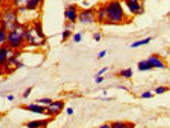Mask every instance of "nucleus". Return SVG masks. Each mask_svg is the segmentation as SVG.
Masks as SVG:
<instances>
[{
  "mask_svg": "<svg viewBox=\"0 0 170 128\" xmlns=\"http://www.w3.org/2000/svg\"><path fill=\"white\" fill-rule=\"evenodd\" d=\"M106 16L108 21L117 23L124 19V12L121 3L117 0H112L105 5Z\"/></svg>",
  "mask_w": 170,
  "mask_h": 128,
  "instance_id": "nucleus-1",
  "label": "nucleus"
},
{
  "mask_svg": "<svg viewBox=\"0 0 170 128\" xmlns=\"http://www.w3.org/2000/svg\"><path fill=\"white\" fill-rule=\"evenodd\" d=\"M7 99L10 101H12L14 99V96L12 95H10L7 96Z\"/></svg>",
  "mask_w": 170,
  "mask_h": 128,
  "instance_id": "nucleus-32",
  "label": "nucleus"
},
{
  "mask_svg": "<svg viewBox=\"0 0 170 128\" xmlns=\"http://www.w3.org/2000/svg\"><path fill=\"white\" fill-rule=\"evenodd\" d=\"M2 74H3V73H2V71L0 69V76H2Z\"/></svg>",
  "mask_w": 170,
  "mask_h": 128,
  "instance_id": "nucleus-34",
  "label": "nucleus"
},
{
  "mask_svg": "<svg viewBox=\"0 0 170 128\" xmlns=\"http://www.w3.org/2000/svg\"><path fill=\"white\" fill-rule=\"evenodd\" d=\"M101 36L99 33H96L94 34V39H95L96 41H99V40L101 39Z\"/></svg>",
  "mask_w": 170,
  "mask_h": 128,
  "instance_id": "nucleus-27",
  "label": "nucleus"
},
{
  "mask_svg": "<svg viewBox=\"0 0 170 128\" xmlns=\"http://www.w3.org/2000/svg\"><path fill=\"white\" fill-rule=\"evenodd\" d=\"M106 54V51H103L101 52L99 54V56L100 58H102L103 57H105V56Z\"/></svg>",
  "mask_w": 170,
  "mask_h": 128,
  "instance_id": "nucleus-29",
  "label": "nucleus"
},
{
  "mask_svg": "<svg viewBox=\"0 0 170 128\" xmlns=\"http://www.w3.org/2000/svg\"><path fill=\"white\" fill-rule=\"evenodd\" d=\"M148 61L153 67H156L159 69L165 68V66L161 61L156 56H151L149 57L148 59Z\"/></svg>",
  "mask_w": 170,
  "mask_h": 128,
  "instance_id": "nucleus-10",
  "label": "nucleus"
},
{
  "mask_svg": "<svg viewBox=\"0 0 170 128\" xmlns=\"http://www.w3.org/2000/svg\"><path fill=\"white\" fill-rule=\"evenodd\" d=\"M64 107V103L61 101H56L50 103L49 106L47 107V112L50 115L57 114L60 112Z\"/></svg>",
  "mask_w": 170,
  "mask_h": 128,
  "instance_id": "nucleus-7",
  "label": "nucleus"
},
{
  "mask_svg": "<svg viewBox=\"0 0 170 128\" xmlns=\"http://www.w3.org/2000/svg\"><path fill=\"white\" fill-rule=\"evenodd\" d=\"M70 34H71V32L70 31L66 30L64 32H63V34H62L63 39H66V38H67L68 36L70 35Z\"/></svg>",
  "mask_w": 170,
  "mask_h": 128,
  "instance_id": "nucleus-26",
  "label": "nucleus"
},
{
  "mask_svg": "<svg viewBox=\"0 0 170 128\" xmlns=\"http://www.w3.org/2000/svg\"><path fill=\"white\" fill-rule=\"evenodd\" d=\"M151 37L146 38L145 39H142L140 41H137V42L133 43L131 44V47L132 48H136V47L140 46L142 45L147 44L148 43H149V42L151 41Z\"/></svg>",
  "mask_w": 170,
  "mask_h": 128,
  "instance_id": "nucleus-16",
  "label": "nucleus"
},
{
  "mask_svg": "<svg viewBox=\"0 0 170 128\" xmlns=\"http://www.w3.org/2000/svg\"><path fill=\"white\" fill-rule=\"evenodd\" d=\"M8 45L5 46V45H1L0 46V68L8 62L9 49Z\"/></svg>",
  "mask_w": 170,
  "mask_h": 128,
  "instance_id": "nucleus-9",
  "label": "nucleus"
},
{
  "mask_svg": "<svg viewBox=\"0 0 170 128\" xmlns=\"http://www.w3.org/2000/svg\"><path fill=\"white\" fill-rule=\"evenodd\" d=\"M25 39V30L19 25L16 29L10 31L8 33L7 40L8 45L10 48L18 49L21 48Z\"/></svg>",
  "mask_w": 170,
  "mask_h": 128,
  "instance_id": "nucleus-2",
  "label": "nucleus"
},
{
  "mask_svg": "<svg viewBox=\"0 0 170 128\" xmlns=\"http://www.w3.org/2000/svg\"><path fill=\"white\" fill-rule=\"evenodd\" d=\"M106 16L105 7H101L97 12V18L99 22H102L105 19Z\"/></svg>",
  "mask_w": 170,
  "mask_h": 128,
  "instance_id": "nucleus-18",
  "label": "nucleus"
},
{
  "mask_svg": "<svg viewBox=\"0 0 170 128\" xmlns=\"http://www.w3.org/2000/svg\"><path fill=\"white\" fill-rule=\"evenodd\" d=\"M46 124L47 123L45 121H34L27 123V126L29 128H38L39 127L45 126Z\"/></svg>",
  "mask_w": 170,
  "mask_h": 128,
  "instance_id": "nucleus-13",
  "label": "nucleus"
},
{
  "mask_svg": "<svg viewBox=\"0 0 170 128\" xmlns=\"http://www.w3.org/2000/svg\"><path fill=\"white\" fill-rule=\"evenodd\" d=\"M73 110L71 108H68L67 109V114L69 115H72L73 114Z\"/></svg>",
  "mask_w": 170,
  "mask_h": 128,
  "instance_id": "nucleus-30",
  "label": "nucleus"
},
{
  "mask_svg": "<svg viewBox=\"0 0 170 128\" xmlns=\"http://www.w3.org/2000/svg\"><path fill=\"white\" fill-rule=\"evenodd\" d=\"M103 80H104V78L103 77H97V78H96V82L97 84H100L103 82Z\"/></svg>",
  "mask_w": 170,
  "mask_h": 128,
  "instance_id": "nucleus-28",
  "label": "nucleus"
},
{
  "mask_svg": "<svg viewBox=\"0 0 170 128\" xmlns=\"http://www.w3.org/2000/svg\"><path fill=\"white\" fill-rule=\"evenodd\" d=\"M106 70H107V68H103V69H101V71H99V73L97 74V75H101L104 74V73H105L106 71Z\"/></svg>",
  "mask_w": 170,
  "mask_h": 128,
  "instance_id": "nucleus-31",
  "label": "nucleus"
},
{
  "mask_svg": "<svg viewBox=\"0 0 170 128\" xmlns=\"http://www.w3.org/2000/svg\"><path fill=\"white\" fill-rule=\"evenodd\" d=\"M37 102L39 103H42V104H50L52 103L51 99L49 98H43L37 100Z\"/></svg>",
  "mask_w": 170,
  "mask_h": 128,
  "instance_id": "nucleus-22",
  "label": "nucleus"
},
{
  "mask_svg": "<svg viewBox=\"0 0 170 128\" xmlns=\"http://www.w3.org/2000/svg\"><path fill=\"white\" fill-rule=\"evenodd\" d=\"M124 2L130 12L133 14H139L143 12V7L139 0H124Z\"/></svg>",
  "mask_w": 170,
  "mask_h": 128,
  "instance_id": "nucleus-5",
  "label": "nucleus"
},
{
  "mask_svg": "<svg viewBox=\"0 0 170 128\" xmlns=\"http://www.w3.org/2000/svg\"><path fill=\"white\" fill-rule=\"evenodd\" d=\"M27 110H29L31 112L38 113V114H42L45 112V110L47 109V107L41 106L39 105L31 104L26 107Z\"/></svg>",
  "mask_w": 170,
  "mask_h": 128,
  "instance_id": "nucleus-11",
  "label": "nucleus"
},
{
  "mask_svg": "<svg viewBox=\"0 0 170 128\" xmlns=\"http://www.w3.org/2000/svg\"><path fill=\"white\" fill-rule=\"evenodd\" d=\"M138 68L139 70L141 71H145L152 69L153 67L151 65L148 61H142L139 63Z\"/></svg>",
  "mask_w": 170,
  "mask_h": 128,
  "instance_id": "nucleus-12",
  "label": "nucleus"
},
{
  "mask_svg": "<svg viewBox=\"0 0 170 128\" xmlns=\"http://www.w3.org/2000/svg\"><path fill=\"white\" fill-rule=\"evenodd\" d=\"M82 36L81 35L80 33H77V34L75 35L74 36V40L76 42L78 43L81 41Z\"/></svg>",
  "mask_w": 170,
  "mask_h": 128,
  "instance_id": "nucleus-24",
  "label": "nucleus"
},
{
  "mask_svg": "<svg viewBox=\"0 0 170 128\" xmlns=\"http://www.w3.org/2000/svg\"><path fill=\"white\" fill-rule=\"evenodd\" d=\"M29 0H14V5L16 7L20 9L25 8Z\"/></svg>",
  "mask_w": 170,
  "mask_h": 128,
  "instance_id": "nucleus-17",
  "label": "nucleus"
},
{
  "mask_svg": "<svg viewBox=\"0 0 170 128\" xmlns=\"http://www.w3.org/2000/svg\"><path fill=\"white\" fill-rule=\"evenodd\" d=\"M153 96V95L152 93L150 91L145 92L141 95L142 97L145 98V99H149V98H152Z\"/></svg>",
  "mask_w": 170,
  "mask_h": 128,
  "instance_id": "nucleus-23",
  "label": "nucleus"
},
{
  "mask_svg": "<svg viewBox=\"0 0 170 128\" xmlns=\"http://www.w3.org/2000/svg\"><path fill=\"white\" fill-rule=\"evenodd\" d=\"M167 88L164 86H159L155 89V93L158 94H161L166 92Z\"/></svg>",
  "mask_w": 170,
  "mask_h": 128,
  "instance_id": "nucleus-21",
  "label": "nucleus"
},
{
  "mask_svg": "<svg viewBox=\"0 0 170 128\" xmlns=\"http://www.w3.org/2000/svg\"><path fill=\"white\" fill-rule=\"evenodd\" d=\"M112 128H127V125L123 123H114L112 125Z\"/></svg>",
  "mask_w": 170,
  "mask_h": 128,
  "instance_id": "nucleus-20",
  "label": "nucleus"
},
{
  "mask_svg": "<svg viewBox=\"0 0 170 128\" xmlns=\"http://www.w3.org/2000/svg\"><path fill=\"white\" fill-rule=\"evenodd\" d=\"M65 16L72 22H74L77 18V7L75 5H70L65 12Z\"/></svg>",
  "mask_w": 170,
  "mask_h": 128,
  "instance_id": "nucleus-8",
  "label": "nucleus"
},
{
  "mask_svg": "<svg viewBox=\"0 0 170 128\" xmlns=\"http://www.w3.org/2000/svg\"><path fill=\"white\" fill-rule=\"evenodd\" d=\"M121 75L123 77L126 78H130L132 76V69H128L125 70H123L122 71H121Z\"/></svg>",
  "mask_w": 170,
  "mask_h": 128,
  "instance_id": "nucleus-19",
  "label": "nucleus"
},
{
  "mask_svg": "<svg viewBox=\"0 0 170 128\" xmlns=\"http://www.w3.org/2000/svg\"><path fill=\"white\" fill-rule=\"evenodd\" d=\"M2 25L10 31L13 30L18 27L17 14L16 11L12 9H7L2 15Z\"/></svg>",
  "mask_w": 170,
  "mask_h": 128,
  "instance_id": "nucleus-3",
  "label": "nucleus"
},
{
  "mask_svg": "<svg viewBox=\"0 0 170 128\" xmlns=\"http://www.w3.org/2000/svg\"><path fill=\"white\" fill-rule=\"evenodd\" d=\"M41 0H29L26 5L25 9L28 10H34L37 8Z\"/></svg>",
  "mask_w": 170,
  "mask_h": 128,
  "instance_id": "nucleus-15",
  "label": "nucleus"
},
{
  "mask_svg": "<svg viewBox=\"0 0 170 128\" xmlns=\"http://www.w3.org/2000/svg\"><path fill=\"white\" fill-rule=\"evenodd\" d=\"M2 0H0V5H1V3H2Z\"/></svg>",
  "mask_w": 170,
  "mask_h": 128,
  "instance_id": "nucleus-35",
  "label": "nucleus"
},
{
  "mask_svg": "<svg viewBox=\"0 0 170 128\" xmlns=\"http://www.w3.org/2000/svg\"><path fill=\"white\" fill-rule=\"evenodd\" d=\"M95 12L93 9L82 11L79 16V20L83 23H91L94 20Z\"/></svg>",
  "mask_w": 170,
  "mask_h": 128,
  "instance_id": "nucleus-6",
  "label": "nucleus"
},
{
  "mask_svg": "<svg viewBox=\"0 0 170 128\" xmlns=\"http://www.w3.org/2000/svg\"><path fill=\"white\" fill-rule=\"evenodd\" d=\"M32 88H29L27 89L26 91H25V93L23 94V97L24 98H26L29 96V95L30 94L31 91H32Z\"/></svg>",
  "mask_w": 170,
  "mask_h": 128,
  "instance_id": "nucleus-25",
  "label": "nucleus"
},
{
  "mask_svg": "<svg viewBox=\"0 0 170 128\" xmlns=\"http://www.w3.org/2000/svg\"><path fill=\"white\" fill-rule=\"evenodd\" d=\"M7 29L2 25L0 27V45H2L7 40L8 33L6 32Z\"/></svg>",
  "mask_w": 170,
  "mask_h": 128,
  "instance_id": "nucleus-14",
  "label": "nucleus"
},
{
  "mask_svg": "<svg viewBox=\"0 0 170 128\" xmlns=\"http://www.w3.org/2000/svg\"><path fill=\"white\" fill-rule=\"evenodd\" d=\"M100 128H110V127L108 126V125H104V126H102Z\"/></svg>",
  "mask_w": 170,
  "mask_h": 128,
  "instance_id": "nucleus-33",
  "label": "nucleus"
},
{
  "mask_svg": "<svg viewBox=\"0 0 170 128\" xmlns=\"http://www.w3.org/2000/svg\"><path fill=\"white\" fill-rule=\"evenodd\" d=\"M43 37L40 23H36L34 27L25 30V39L31 43H36L37 37L42 39Z\"/></svg>",
  "mask_w": 170,
  "mask_h": 128,
  "instance_id": "nucleus-4",
  "label": "nucleus"
}]
</instances>
